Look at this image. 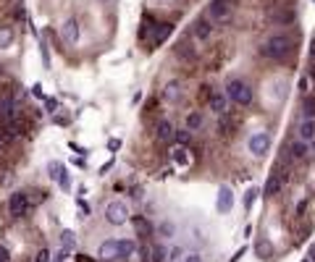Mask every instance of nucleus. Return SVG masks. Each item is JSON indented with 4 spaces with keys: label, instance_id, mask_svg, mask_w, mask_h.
I'll return each mask as SVG.
<instances>
[{
    "label": "nucleus",
    "instance_id": "nucleus-1",
    "mask_svg": "<svg viewBox=\"0 0 315 262\" xmlns=\"http://www.w3.org/2000/svg\"><path fill=\"white\" fill-rule=\"evenodd\" d=\"M291 52V37L289 34H273L260 45V55L271 58V60H281L284 55Z\"/></svg>",
    "mask_w": 315,
    "mask_h": 262
},
{
    "label": "nucleus",
    "instance_id": "nucleus-2",
    "mask_svg": "<svg viewBox=\"0 0 315 262\" xmlns=\"http://www.w3.org/2000/svg\"><path fill=\"white\" fill-rule=\"evenodd\" d=\"M226 97L231 100V103H236V105H242V107H247V105H252V87L247 81H242V79H231L226 84Z\"/></svg>",
    "mask_w": 315,
    "mask_h": 262
},
{
    "label": "nucleus",
    "instance_id": "nucleus-3",
    "mask_svg": "<svg viewBox=\"0 0 315 262\" xmlns=\"http://www.w3.org/2000/svg\"><path fill=\"white\" fill-rule=\"evenodd\" d=\"M105 220H108L111 226H124V223L129 220V207H126V202L113 199V202L105 205Z\"/></svg>",
    "mask_w": 315,
    "mask_h": 262
},
{
    "label": "nucleus",
    "instance_id": "nucleus-4",
    "mask_svg": "<svg viewBox=\"0 0 315 262\" xmlns=\"http://www.w3.org/2000/svg\"><path fill=\"white\" fill-rule=\"evenodd\" d=\"M29 210H32V202H29L27 191H16V194H11V199H8L11 218H21V215H27Z\"/></svg>",
    "mask_w": 315,
    "mask_h": 262
},
{
    "label": "nucleus",
    "instance_id": "nucleus-5",
    "mask_svg": "<svg viewBox=\"0 0 315 262\" xmlns=\"http://www.w3.org/2000/svg\"><path fill=\"white\" fill-rule=\"evenodd\" d=\"M247 150H250L255 157H263L265 152L271 150V134H265V131H258V134H252L250 142H247Z\"/></svg>",
    "mask_w": 315,
    "mask_h": 262
},
{
    "label": "nucleus",
    "instance_id": "nucleus-6",
    "mask_svg": "<svg viewBox=\"0 0 315 262\" xmlns=\"http://www.w3.org/2000/svg\"><path fill=\"white\" fill-rule=\"evenodd\" d=\"M97 260L103 262H116L121 260V246H118V238H108L97 246Z\"/></svg>",
    "mask_w": 315,
    "mask_h": 262
},
{
    "label": "nucleus",
    "instance_id": "nucleus-7",
    "mask_svg": "<svg viewBox=\"0 0 315 262\" xmlns=\"http://www.w3.org/2000/svg\"><path fill=\"white\" fill-rule=\"evenodd\" d=\"M60 40L74 48V45L79 42V21H76V19H66L63 24H60Z\"/></svg>",
    "mask_w": 315,
    "mask_h": 262
},
{
    "label": "nucleus",
    "instance_id": "nucleus-8",
    "mask_svg": "<svg viewBox=\"0 0 315 262\" xmlns=\"http://www.w3.org/2000/svg\"><path fill=\"white\" fill-rule=\"evenodd\" d=\"M207 105H210L213 113L226 115V110H229V97H226V92H210V97H207Z\"/></svg>",
    "mask_w": 315,
    "mask_h": 262
},
{
    "label": "nucleus",
    "instance_id": "nucleus-9",
    "mask_svg": "<svg viewBox=\"0 0 315 262\" xmlns=\"http://www.w3.org/2000/svg\"><path fill=\"white\" fill-rule=\"evenodd\" d=\"M207 13H210L213 21H224V19H229V13H231V5H229V0H213Z\"/></svg>",
    "mask_w": 315,
    "mask_h": 262
},
{
    "label": "nucleus",
    "instance_id": "nucleus-10",
    "mask_svg": "<svg viewBox=\"0 0 315 262\" xmlns=\"http://www.w3.org/2000/svg\"><path fill=\"white\" fill-rule=\"evenodd\" d=\"M284 183H286V173H273L271 179H268V183H265L263 194H265V197H276V194L281 191Z\"/></svg>",
    "mask_w": 315,
    "mask_h": 262
},
{
    "label": "nucleus",
    "instance_id": "nucleus-11",
    "mask_svg": "<svg viewBox=\"0 0 315 262\" xmlns=\"http://www.w3.org/2000/svg\"><path fill=\"white\" fill-rule=\"evenodd\" d=\"M192 32H195V37L200 42H205V40H210V34H213V24L207 19H197L195 26H192Z\"/></svg>",
    "mask_w": 315,
    "mask_h": 262
},
{
    "label": "nucleus",
    "instance_id": "nucleus-12",
    "mask_svg": "<svg viewBox=\"0 0 315 262\" xmlns=\"http://www.w3.org/2000/svg\"><path fill=\"white\" fill-rule=\"evenodd\" d=\"M234 207V191L229 186H221L218 189V212H229Z\"/></svg>",
    "mask_w": 315,
    "mask_h": 262
},
{
    "label": "nucleus",
    "instance_id": "nucleus-13",
    "mask_svg": "<svg viewBox=\"0 0 315 262\" xmlns=\"http://www.w3.org/2000/svg\"><path fill=\"white\" fill-rule=\"evenodd\" d=\"M299 139L307 144L315 139V118H302V123H299Z\"/></svg>",
    "mask_w": 315,
    "mask_h": 262
},
{
    "label": "nucleus",
    "instance_id": "nucleus-14",
    "mask_svg": "<svg viewBox=\"0 0 315 262\" xmlns=\"http://www.w3.org/2000/svg\"><path fill=\"white\" fill-rule=\"evenodd\" d=\"M171 160H173V163L179 165V168H187V165L192 163V157H189V150L184 147V144H179V147H173V150H171Z\"/></svg>",
    "mask_w": 315,
    "mask_h": 262
},
{
    "label": "nucleus",
    "instance_id": "nucleus-15",
    "mask_svg": "<svg viewBox=\"0 0 315 262\" xmlns=\"http://www.w3.org/2000/svg\"><path fill=\"white\" fill-rule=\"evenodd\" d=\"M13 115H16V103H13V97L5 95L0 100V118L3 121H13Z\"/></svg>",
    "mask_w": 315,
    "mask_h": 262
},
{
    "label": "nucleus",
    "instance_id": "nucleus-16",
    "mask_svg": "<svg viewBox=\"0 0 315 262\" xmlns=\"http://www.w3.org/2000/svg\"><path fill=\"white\" fill-rule=\"evenodd\" d=\"M163 97L168 100V103H179L181 100V84L179 81H168L163 87Z\"/></svg>",
    "mask_w": 315,
    "mask_h": 262
},
{
    "label": "nucleus",
    "instance_id": "nucleus-17",
    "mask_svg": "<svg viewBox=\"0 0 315 262\" xmlns=\"http://www.w3.org/2000/svg\"><path fill=\"white\" fill-rule=\"evenodd\" d=\"M173 134H176V129H173L171 121H160L158 123V139L160 142H173Z\"/></svg>",
    "mask_w": 315,
    "mask_h": 262
},
{
    "label": "nucleus",
    "instance_id": "nucleus-18",
    "mask_svg": "<svg viewBox=\"0 0 315 262\" xmlns=\"http://www.w3.org/2000/svg\"><path fill=\"white\" fill-rule=\"evenodd\" d=\"M171 32H173V24H168V21H163V24H158L155 29H152V42H155V45H160V42H163V40H166V37L171 34Z\"/></svg>",
    "mask_w": 315,
    "mask_h": 262
},
{
    "label": "nucleus",
    "instance_id": "nucleus-19",
    "mask_svg": "<svg viewBox=\"0 0 315 262\" xmlns=\"http://www.w3.org/2000/svg\"><path fill=\"white\" fill-rule=\"evenodd\" d=\"M202 123H205V115L200 113V110L187 113V129L189 131H200V129H202Z\"/></svg>",
    "mask_w": 315,
    "mask_h": 262
},
{
    "label": "nucleus",
    "instance_id": "nucleus-20",
    "mask_svg": "<svg viewBox=\"0 0 315 262\" xmlns=\"http://www.w3.org/2000/svg\"><path fill=\"white\" fill-rule=\"evenodd\" d=\"M118 246H121V260L132 257V254L137 252V241H134V238H118Z\"/></svg>",
    "mask_w": 315,
    "mask_h": 262
},
{
    "label": "nucleus",
    "instance_id": "nucleus-21",
    "mask_svg": "<svg viewBox=\"0 0 315 262\" xmlns=\"http://www.w3.org/2000/svg\"><path fill=\"white\" fill-rule=\"evenodd\" d=\"M307 147H310V144H307V142L297 139V142H294V144H291V147H289V152H291V157H294V160H302V157H307Z\"/></svg>",
    "mask_w": 315,
    "mask_h": 262
},
{
    "label": "nucleus",
    "instance_id": "nucleus-22",
    "mask_svg": "<svg viewBox=\"0 0 315 262\" xmlns=\"http://www.w3.org/2000/svg\"><path fill=\"white\" fill-rule=\"evenodd\" d=\"M134 228H137V236H142V238H147L152 234V226H150V220H144V218H134Z\"/></svg>",
    "mask_w": 315,
    "mask_h": 262
},
{
    "label": "nucleus",
    "instance_id": "nucleus-23",
    "mask_svg": "<svg viewBox=\"0 0 315 262\" xmlns=\"http://www.w3.org/2000/svg\"><path fill=\"white\" fill-rule=\"evenodd\" d=\"M166 254H168V249L163 244L150 246V262H166Z\"/></svg>",
    "mask_w": 315,
    "mask_h": 262
},
{
    "label": "nucleus",
    "instance_id": "nucleus-24",
    "mask_svg": "<svg viewBox=\"0 0 315 262\" xmlns=\"http://www.w3.org/2000/svg\"><path fill=\"white\" fill-rule=\"evenodd\" d=\"M60 246H63V249H68V252H71L74 249V246H76V234H74V231H63V234H60Z\"/></svg>",
    "mask_w": 315,
    "mask_h": 262
},
{
    "label": "nucleus",
    "instance_id": "nucleus-25",
    "mask_svg": "<svg viewBox=\"0 0 315 262\" xmlns=\"http://www.w3.org/2000/svg\"><path fill=\"white\" fill-rule=\"evenodd\" d=\"M13 45V29L11 26H0V50Z\"/></svg>",
    "mask_w": 315,
    "mask_h": 262
},
{
    "label": "nucleus",
    "instance_id": "nucleus-26",
    "mask_svg": "<svg viewBox=\"0 0 315 262\" xmlns=\"http://www.w3.org/2000/svg\"><path fill=\"white\" fill-rule=\"evenodd\" d=\"M158 234L163 236V238H173V234H176V228H173V223H168V220H163L158 226Z\"/></svg>",
    "mask_w": 315,
    "mask_h": 262
},
{
    "label": "nucleus",
    "instance_id": "nucleus-27",
    "mask_svg": "<svg viewBox=\"0 0 315 262\" xmlns=\"http://www.w3.org/2000/svg\"><path fill=\"white\" fill-rule=\"evenodd\" d=\"M302 118H315V100L307 97L302 103Z\"/></svg>",
    "mask_w": 315,
    "mask_h": 262
},
{
    "label": "nucleus",
    "instance_id": "nucleus-28",
    "mask_svg": "<svg viewBox=\"0 0 315 262\" xmlns=\"http://www.w3.org/2000/svg\"><path fill=\"white\" fill-rule=\"evenodd\" d=\"M258 194H260V191H258L255 186H252V189H247V194H244V210H252V205H255Z\"/></svg>",
    "mask_w": 315,
    "mask_h": 262
},
{
    "label": "nucleus",
    "instance_id": "nucleus-29",
    "mask_svg": "<svg viewBox=\"0 0 315 262\" xmlns=\"http://www.w3.org/2000/svg\"><path fill=\"white\" fill-rule=\"evenodd\" d=\"M58 186L60 189H63V191H68V189H71V179H68V173H66V168H60V173H58Z\"/></svg>",
    "mask_w": 315,
    "mask_h": 262
},
{
    "label": "nucleus",
    "instance_id": "nucleus-30",
    "mask_svg": "<svg viewBox=\"0 0 315 262\" xmlns=\"http://www.w3.org/2000/svg\"><path fill=\"white\" fill-rule=\"evenodd\" d=\"M184 257V249L181 246H171V249H168V254H166V262H179Z\"/></svg>",
    "mask_w": 315,
    "mask_h": 262
},
{
    "label": "nucleus",
    "instance_id": "nucleus-31",
    "mask_svg": "<svg viewBox=\"0 0 315 262\" xmlns=\"http://www.w3.org/2000/svg\"><path fill=\"white\" fill-rule=\"evenodd\" d=\"M173 139L179 142V144H184V147H187V144H189V139H192V131H189V129L176 131V134H173Z\"/></svg>",
    "mask_w": 315,
    "mask_h": 262
},
{
    "label": "nucleus",
    "instance_id": "nucleus-32",
    "mask_svg": "<svg viewBox=\"0 0 315 262\" xmlns=\"http://www.w3.org/2000/svg\"><path fill=\"white\" fill-rule=\"evenodd\" d=\"M176 52H179L181 58H195V50H192V45H187V42H181L179 48H176Z\"/></svg>",
    "mask_w": 315,
    "mask_h": 262
},
{
    "label": "nucleus",
    "instance_id": "nucleus-33",
    "mask_svg": "<svg viewBox=\"0 0 315 262\" xmlns=\"http://www.w3.org/2000/svg\"><path fill=\"white\" fill-rule=\"evenodd\" d=\"M273 89H276V92H273L276 100H284V97H286V84H284V81H276Z\"/></svg>",
    "mask_w": 315,
    "mask_h": 262
},
{
    "label": "nucleus",
    "instance_id": "nucleus-34",
    "mask_svg": "<svg viewBox=\"0 0 315 262\" xmlns=\"http://www.w3.org/2000/svg\"><path fill=\"white\" fill-rule=\"evenodd\" d=\"M68 254H71V252H68V249H63V246H60V249H58L56 254H53V260H50V262H66V260H68Z\"/></svg>",
    "mask_w": 315,
    "mask_h": 262
},
{
    "label": "nucleus",
    "instance_id": "nucleus-35",
    "mask_svg": "<svg viewBox=\"0 0 315 262\" xmlns=\"http://www.w3.org/2000/svg\"><path fill=\"white\" fill-rule=\"evenodd\" d=\"M50 257H53V254H50V249H45V246H42V249L37 252V257H34V262H50Z\"/></svg>",
    "mask_w": 315,
    "mask_h": 262
},
{
    "label": "nucleus",
    "instance_id": "nucleus-36",
    "mask_svg": "<svg viewBox=\"0 0 315 262\" xmlns=\"http://www.w3.org/2000/svg\"><path fill=\"white\" fill-rule=\"evenodd\" d=\"M76 207H79V210H82V218H87V215H89V205L87 202H84V199L79 197V199H76Z\"/></svg>",
    "mask_w": 315,
    "mask_h": 262
},
{
    "label": "nucleus",
    "instance_id": "nucleus-37",
    "mask_svg": "<svg viewBox=\"0 0 315 262\" xmlns=\"http://www.w3.org/2000/svg\"><path fill=\"white\" fill-rule=\"evenodd\" d=\"M11 260V252H8V246L5 244H0V262H8Z\"/></svg>",
    "mask_w": 315,
    "mask_h": 262
},
{
    "label": "nucleus",
    "instance_id": "nucleus-38",
    "mask_svg": "<svg viewBox=\"0 0 315 262\" xmlns=\"http://www.w3.org/2000/svg\"><path fill=\"white\" fill-rule=\"evenodd\" d=\"M299 89H302V95H305V92H310V79H307V76L299 79Z\"/></svg>",
    "mask_w": 315,
    "mask_h": 262
},
{
    "label": "nucleus",
    "instance_id": "nucleus-39",
    "mask_svg": "<svg viewBox=\"0 0 315 262\" xmlns=\"http://www.w3.org/2000/svg\"><path fill=\"white\" fill-rule=\"evenodd\" d=\"M32 95H34V97H42V100H45V92H42V84H34V87H32Z\"/></svg>",
    "mask_w": 315,
    "mask_h": 262
},
{
    "label": "nucleus",
    "instance_id": "nucleus-40",
    "mask_svg": "<svg viewBox=\"0 0 315 262\" xmlns=\"http://www.w3.org/2000/svg\"><path fill=\"white\" fill-rule=\"evenodd\" d=\"M184 262H202V257H200L197 252H192V254H187V257H184Z\"/></svg>",
    "mask_w": 315,
    "mask_h": 262
},
{
    "label": "nucleus",
    "instance_id": "nucleus-41",
    "mask_svg": "<svg viewBox=\"0 0 315 262\" xmlns=\"http://www.w3.org/2000/svg\"><path fill=\"white\" fill-rule=\"evenodd\" d=\"M5 142H11V136H8V131L0 126V144H5Z\"/></svg>",
    "mask_w": 315,
    "mask_h": 262
},
{
    "label": "nucleus",
    "instance_id": "nucleus-42",
    "mask_svg": "<svg viewBox=\"0 0 315 262\" xmlns=\"http://www.w3.org/2000/svg\"><path fill=\"white\" fill-rule=\"evenodd\" d=\"M258 252H260V254H271V246H268L265 241H260V244H258Z\"/></svg>",
    "mask_w": 315,
    "mask_h": 262
},
{
    "label": "nucleus",
    "instance_id": "nucleus-43",
    "mask_svg": "<svg viewBox=\"0 0 315 262\" xmlns=\"http://www.w3.org/2000/svg\"><path fill=\"white\" fill-rule=\"evenodd\" d=\"M45 105H48V110H50V113L56 110V100H53V97H45Z\"/></svg>",
    "mask_w": 315,
    "mask_h": 262
},
{
    "label": "nucleus",
    "instance_id": "nucleus-44",
    "mask_svg": "<svg viewBox=\"0 0 315 262\" xmlns=\"http://www.w3.org/2000/svg\"><path fill=\"white\" fill-rule=\"evenodd\" d=\"M74 260H76V262H95V260H92V257H87V254H76Z\"/></svg>",
    "mask_w": 315,
    "mask_h": 262
},
{
    "label": "nucleus",
    "instance_id": "nucleus-45",
    "mask_svg": "<svg viewBox=\"0 0 315 262\" xmlns=\"http://www.w3.org/2000/svg\"><path fill=\"white\" fill-rule=\"evenodd\" d=\"M108 147H111L113 152H116V150L121 147V142H118V139H111V142H108Z\"/></svg>",
    "mask_w": 315,
    "mask_h": 262
},
{
    "label": "nucleus",
    "instance_id": "nucleus-46",
    "mask_svg": "<svg viewBox=\"0 0 315 262\" xmlns=\"http://www.w3.org/2000/svg\"><path fill=\"white\" fill-rule=\"evenodd\" d=\"M244 252H247V249H244V246H242V249H239V252H236L234 257H231V262H239V257H244Z\"/></svg>",
    "mask_w": 315,
    "mask_h": 262
},
{
    "label": "nucleus",
    "instance_id": "nucleus-47",
    "mask_svg": "<svg viewBox=\"0 0 315 262\" xmlns=\"http://www.w3.org/2000/svg\"><path fill=\"white\" fill-rule=\"evenodd\" d=\"M310 60H315V40H310Z\"/></svg>",
    "mask_w": 315,
    "mask_h": 262
},
{
    "label": "nucleus",
    "instance_id": "nucleus-48",
    "mask_svg": "<svg viewBox=\"0 0 315 262\" xmlns=\"http://www.w3.org/2000/svg\"><path fill=\"white\" fill-rule=\"evenodd\" d=\"M307 260H310V262H315V244L310 246V254H307Z\"/></svg>",
    "mask_w": 315,
    "mask_h": 262
},
{
    "label": "nucleus",
    "instance_id": "nucleus-49",
    "mask_svg": "<svg viewBox=\"0 0 315 262\" xmlns=\"http://www.w3.org/2000/svg\"><path fill=\"white\" fill-rule=\"evenodd\" d=\"M302 262H310V260H307V257H305V260H302Z\"/></svg>",
    "mask_w": 315,
    "mask_h": 262
}]
</instances>
